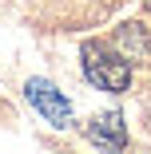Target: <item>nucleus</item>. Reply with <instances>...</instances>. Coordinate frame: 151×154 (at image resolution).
I'll return each instance as SVG.
<instances>
[{"instance_id": "f257e3e1", "label": "nucleus", "mask_w": 151, "mask_h": 154, "mask_svg": "<svg viewBox=\"0 0 151 154\" xmlns=\"http://www.w3.org/2000/svg\"><path fill=\"white\" fill-rule=\"evenodd\" d=\"M80 59H84V75L92 79L100 91H127V83H131V63H127L119 51H111V48H103V44H84Z\"/></svg>"}, {"instance_id": "f03ea898", "label": "nucleus", "mask_w": 151, "mask_h": 154, "mask_svg": "<svg viewBox=\"0 0 151 154\" xmlns=\"http://www.w3.org/2000/svg\"><path fill=\"white\" fill-rule=\"evenodd\" d=\"M24 95H28V103H32L48 122H56V127H68V122H72V103L60 95L48 79H28Z\"/></svg>"}, {"instance_id": "7ed1b4c3", "label": "nucleus", "mask_w": 151, "mask_h": 154, "mask_svg": "<svg viewBox=\"0 0 151 154\" xmlns=\"http://www.w3.org/2000/svg\"><path fill=\"white\" fill-rule=\"evenodd\" d=\"M87 138H92L96 146H103V150H123V146H127L123 119H119L115 111H103V115H96L92 122H87Z\"/></svg>"}, {"instance_id": "20e7f679", "label": "nucleus", "mask_w": 151, "mask_h": 154, "mask_svg": "<svg viewBox=\"0 0 151 154\" xmlns=\"http://www.w3.org/2000/svg\"><path fill=\"white\" fill-rule=\"evenodd\" d=\"M115 51L127 59V63H139V59H151V36L143 32V24H123L115 32Z\"/></svg>"}]
</instances>
